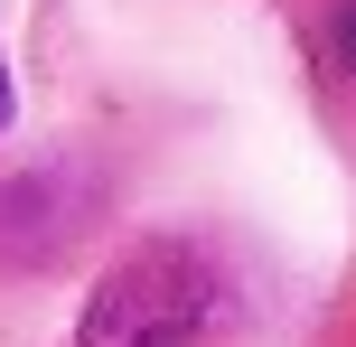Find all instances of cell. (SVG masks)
Listing matches in <instances>:
<instances>
[{"instance_id":"cell-1","label":"cell","mask_w":356,"mask_h":347,"mask_svg":"<svg viewBox=\"0 0 356 347\" xmlns=\"http://www.w3.org/2000/svg\"><path fill=\"white\" fill-rule=\"evenodd\" d=\"M234 319V282L207 244H131L75 310V347H207Z\"/></svg>"},{"instance_id":"cell-2","label":"cell","mask_w":356,"mask_h":347,"mask_svg":"<svg viewBox=\"0 0 356 347\" xmlns=\"http://www.w3.org/2000/svg\"><path fill=\"white\" fill-rule=\"evenodd\" d=\"M94 216H104V188H94L75 160L10 169V179H0V273H47L56 254L85 244Z\"/></svg>"},{"instance_id":"cell-3","label":"cell","mask_w":356,"mask_h":347,"mask_svg":"<svg viewBox=\"0 0 356 347\" xmlns=\"http://www.w3.org/2000/svg\"><path fill=\"white\" fill-rule=\"evenodd\" d=\"M328 66L356 85V0H328Z\"/></svg>"},{"instance_id":"cell-4","label":"cell","mask_w":356,"mask_h":347,"mask_svg":"<svg viewBox=\"0 0 356 347\" xmlns=\"http://www.w3.org/2000/svg\"><path fill=\"white\" fill-rule=\"evenodd\" d=\"M0 131H10V66H0Z\"/></svg>"}]
</instances>
